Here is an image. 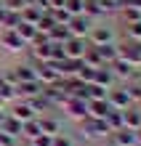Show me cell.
I'll return each mask as SVG.
<instances>
[{
    "label": "cell",
    "mask_w": 141,
    "mask_h": 146,
    "mask_svg": "<svg viewBox=\"0 0 141 146\" xmlns=\"http://www.w3.org/2000/svg\"><path fill=\"white\" fill-rule=\"evenodd\" d=\"M0 130H5L8 135H13V138H19V141H21V122H19V119H13L11 114H8V117L3 119Z\"/></svg>",
    "instance_id": "484cf974"
},
{
    "label": "cell",
    "mask_w": 141,
    "mask_h": 146,
    "mask_svg": "<svg viewBox=\"0 0 141 146\" xmlns=\"http://www.w3.org/2000/svg\"><path fill=\"white\" fill-rule=\"evenodd\" d=\"M133 106H136V109H138V111H141V101H136V104H133Z\"/></svg>",
    "instance_id": "c3c4849f"
},
{
    "label": "cell",
    "mask_w": 141,
    "mask_h": 146,
    "mask_svg": "<svg viewBox=\"0 0 141 146\" xmlns=\"http://www.w3.org/2000/svg\"><path fill=\"white\" fill-rule=\"evenodd\" d=\"M99 146H112V143L109 141H99Z\"/></svg>",
    "instance_id": "7dc6e473"
},
{
    "label": "cell",
    "mask_w": 141,
    "mask_h": 146,
    "mask_svg": "<svg viewBox=\"0 0 141 146\" xmlns=\"http://www.w3.org/2000/svg\"><path fill=\"white\" fill-rule=\"evenodd\" d=\"M53 146H77V141H75V135H69L67 130H61V133L53 135Z\"/></svg>",
    "instance_id": "836d02e7"
},
{
    "label": "cell",
    "mask_w": 141,
    "mask_h": 146,
    "mask_svg": "<svg viewBox=\"0 0 141 146\" xmlns=\"http://www.w3.org/2000/svg\"><path fill=\"white\" fill-rule=\"evenodd\" d=\"M13 74H16V80L19 82H29V80H37V74H35V66L29 61H19L16 66H11Z\"/></svg>",
    "instance_id": "9a60e30c"
},
{
    "label": "cell",
    "mask_w": 141,
    "mask_h": 146,
    "mask_svg": "<svg viewBox=\"0 0 141 146\" xmlns=\"http://www.w3.org/2000/svg\"><path fill=\"white\" fill-rule=\"evenodd\" d=\"M122 122H125V127H130V130H138L141 127V111L136 106H128L122 111Z\"/></svg>",
    "instance_id": "ffe728a7"
},
{
    "label": "cell",
    "mask_w": 141,
    "mask_h": 146,
    "mask_svg": "<svg viewBox=\"0 0 141 146\" xmlns=\"http://www.w3.org/2000/svg\"><path fill=\"white\" fill-rule=\"evenodd\" d=\"M77 130H80V138H85V141H107L109 138V125L104 122V119H99V117H85V119H80L77 122Z\"/></svg>",
    "instance_id": "6da1fadb"
},
{
    "label": "cell",
    "mask_w": 141,
    "mask_h": 146,
    "mask_svg": "<svg viewBox=\"0 0 141 146\" xmlns=\"http://www.w3.org/2000/svg\"><path fill=\"white\" fill-rule=\"evenodd\" d=\"M67 0H48V5H51V11H56V8H64Z\"/></svg>",
    "instance_id": "60d3db41"
},
{
    "label": "cell",
    "mask_w": 141,
    "mask_h": 146,
    "mask_svg": "<svg viewBox=\"0 0 141 146\" xmlns=\"http://www.w3.org/2000/svg\"><path fill=\"white\" fill-rule=\"evenodd\" d=\"M109 69L114 74V80H117V85H125L130 80H141V72L136 69L133 64H128L125 58H114V61L109 64Z\"/></svg>",
    "instance_id": "3957f363"
},
{
    "label": "cell",
    "mask_w": 141,
    "mask_h": 146,
    "mask_svg": "<svg viewBox=\"0 0 141 146\" xmlns=\"http://www.w3.org/2000/svg\"><path fill=\"white\" fill-rule=\"evenodd\" d=\"M0 48H5L8 53H24L27 42L16 35V29H0Z\"/></svg>",
    "instance_id": "8992f818"
},
{
    "label": "cell",
    "mask_w": 141,
    "mask_h": 146,
    "mask_svg": "<svg viewBox=\"0 0 141 146\" xmlns=\"http://www.w3.org/2000/svg\"><path fill=\"white\" fill-rule=\"evenodd\" d=\"M125 5H130V8H138V11H141V0H128Z\"/></svg>",
    "instance_id": "7bdbcfd3"
},
{
    "label": "cell",
    "mask_w": 141,
    "mask_h": 146,
    "mask_svg": "<svg viewBox=\"0 0 141 146\" xmlns=\"http://www.w3.org/2000/svg\"><path fill=\"white\" fill-rule=\"evenodd\" d=\"M91 48V42H88V37H69L64 42V53L67 58H83V53Z\"/></svg>",
    "instance_id": "30bf717a"
},
{
    "label": "cell",
    "mask_w": 141,
    "mask_h": 146,
    "mask_svg": "<svg viewBox=\"0 0 141 146\" xmlns=\"http://www.w3.org/2000/svg\"><path fill=\"white\" fill-rule=\"evenodd\" d=\"M107 88H101V85H96V82H88L85 85V101H104L107 98Z\"/></svg>",
    "instance_id": "d4e9b609"
},
{
    "label": "cell",
    "mask_w": 141,
    "mask_h": 146,
    "mask_svg": "<svg viewBox=\"0 0 141 146\" xmlns=\"http://www.w3.org/2000/svg\"><path fill=\"white\" fill-rule=\"evenodd\" d=\"M27 146H53V135L40 133V135H35L32 141H27Z\"/></svg>",
    "instance_id": "e575fe53"
},
{
    "label": "cell",
    "mask_w": 141,
    "mask_h": 146,
    "mask_svg": "<svg viewBox=\"0 0 141 146\" xmlns=\"http://www.w3.org/2000/svg\"><path fill=\"white\" fill-rule=\"evenodd\" d=\"M40 16H43V11L37 5H24L21 8V21H27V24H37Z\"/></svg>",
    "instance_id": "83f0119b"
},
{
    "label": "cell",
    "mask_w": 141,
    "mask_h": 146,
    "mask_svg": "<svg viewBox=\"0 0 141 146\" xmlns=\"http://www.w3.org/2000/svg\"><path fill=\"white\" fill-rule=\"evenodd\" d=\"M45 37H48V42H53V45H64V42L72 37V35H69V29H67V27H59V24H56V27L51 29Z\"/></svg>",
    "instance_id": "603a6c76"
},
{
    "label": "cell",
    "mask_w": 141,
    "mask_h": 146,
    "mask_svg": "<svg viewBox=\"0 0 141 146\" xmlns=\"http://www.w3.org/2000/svg\"><path fill=\"white\" fill-rule=\"evenodd\" d=\"M93 72L96 69H91V66H85V64H80V72H77V80H80V82H93Z\"/></svg>",
    "instance_id": "74e56055"
},
{
    "label": "cell",
    "mask_w": 141,
    "mask_h": 146,
    "mask_svg": "<svg viewBox=\"0 0 141 146\" xmlns=\"http://www.w3.org/2000/svg\"><path fill=\"white\" fill-rule=\"evenodd\" d=\"M16 35H19L24 42H27V45H32V42L37 40V35H40V32H37V27H35V24H27V21H21L19 27H16Z\"/></svg>",
    "instance_id": "ac0fdd59"
},
{
    "label": "cell",
    "mask_w": 141,
    "mask_h": 146,
    "mask_svg": "<svg viewBox=\"0 0 141 146\" xmlns=\"http://www.w3.org/2000/svg\"><path fill=\"white\" fill-rule=\"evenodd\" d=\"M19 24H21V13L19 11H8L5 19H3V24H0V29H16Z\"/></svg>",
    "instance_id": "1f68e13d"
},
{
    "label": "cell",
    "mask_w": 141,
    "mask_h": 146,
    "mask_svg": "<svg viewBox=\"0 0 141 146\" xmlns=\"http://www.w3.org/2000/svg\"><path fill=\"white\" fill-rule=\"evenodd\" d=\"M40 122H37V117L35 119H27V122H21V141H32L35 135H40Z\"/></svg>",
    "instance_id": "7402d4cb"
},
{
    "label": "cell",
    "mask_w": 141,
    "mask_h": 146,
    "mask_svg": "<svg viewBox=\"0 0 141 146\" xmlns=\"http://www.w3.org/2000/svg\"><path fill=\"white\" fill-rule=\"evenodd\" d=\"M122 88H125V93H128V98L133 101H141V80H130V82H125L122 85Z\"/></svg>",
    "instance_id": "4dcf8cb0"
},
{
    "label": "cell",
    "mask_w": 141,
    "mask_h": 146,
    "mask_svg": "<svg viewBox=\"0 0 141 146\" xmlns=\"http://www.w3.org/2000/svg\"><path fill=\"white\" fill-rule=\"evenodd\" d=\"M99 5L104 11V19H109V16H117L125 8V0H99Z\"/></svg>",
    "instance_id": "44dd1931"
},
{
    "label": "cell",
    "mask_w": 141,
    "mask_h": 146,
    "mask_svg": "<svg viewBox=\"0 0 141 146\" xmlns=\"http://www.w3.org/2000/svg\"><path fill=\"white\" fill-rule=\"evenodd\" d=\"M117 53H120V58H125L128 64H133L136 69H141V42L138 40L120 37L117 40Z\"/></svg>",
    "instance_id": "277c9868"
},
{
    "label": "cell",
    "mask_w": 141,
    "mask_h": 146,
    "mask_svg": "<svg viewBox=\"0 0 141 146\" xmlns=\"http://www.w3.org/2000/svg\"><path fill=\"white\" fill-rule=\"evenodd\" d=\"M64 117H69V119H75V122H80V119H85L88 117V101L85 98H75V96H69L67 101H64Z\"/></svg>",
    "instance_id": "5b68a950"
},
{
    "label": "cell",
    "mask_w": 141,
    "mask_h": 146,
    "mask_svg": "<svg viewBox=\"0 0 141 146\" xmlns=\"http://www.w3.org/2000/svg\"><path fill=\"white\" fill-rule=\"evenodd\" d=\"M35 27H37V32H43V35H48V32L56 27V21H53V16H51V11H48V13H43V16H40V21L35 24Z\"/></svg>",
    "instance_id": "d6a6232c"
},
{
    "label": "cell",
    "mask_w": 141,
    "mask_h": 146,
    "mask_svg": "<svg viewBox=\"0 0 141 146\" xmlns=\"http://www.w3.org/2000/svg\"><path fill=\"white\" fill-rule=\"evenodd\" d=\"M117 40H120V32L109 21L93 24L91 32H88V42H91V45H107V42H117Z\"/></svg>",
    "instance_id": "7a4b0ae2"
},
{
    "label": "cell",
    "mask_w": 141,
    "mask_h": 146,
    "mask_svg": "<svg viewBox=\"0 0 141 146\" xmlns=\"http://www.w3.org/2000/svg\"><path fill=\"white\" fill-rule=\"evenodd\" d=\"M117 19L122 21V24H133V21H141V11L138 8H130V5H125L122 11L117 13Z\"/></svg>",
    "instance_id": "f1b7e54d"
},
{
    "label": "cell",
    "mask_w": 141,
    "mask_h": 146,
    "mask_svg": "<svg viewBox=\"0 0 141 146\" xmlns=\"http://www.w3.org/2000/svg\"><path fill=\"white\" fill-rule=\"evenodd\" d=\"M0 146H21V141L13 138V135H8L5 130H0Z\"/></svg>",
    "instance_id": "f35d334b"
},
{
    "label": "cell",
    "mask_w": 141,
    "mask_h": 146,
    "mask_svg": "<svg viewBox=\"0 0 141 146\" xmlns=\"http://www.w3.org/2000/svg\"><path fill=\"white\" fill-rule=\"evenodd\" d=\"M96 50H99V56H101V61L104 64H112L114 58H120V53H117V42H107V45H93Z\"/></svg>",
    "instance_id": "d6986e66"
},
{
    "label": "cell",
    "mask_w": 141,
    "mask_h": 146,
    "mask_svg": "<svg viewBox=\"0 0 141 146\" xmlns=\"http://www.w3.org/2000/svg\"><path fill=\"white\" fill-rule=\"evenodd\" d=\"M83 13H85L93 24H99V21L104 19V11H101L99 0H83Z\"/></svg>",
    "instance_id": "2e32d148"
},
{
    "label": "cell",
    "mask_w": 141,
    "mask_h": 146,
    "mask_svg": "<svg viewBox=\"0 0 141 146\" xmlns=\"http://www.w3.org/2000/svg\"><path fill=\"white\" fill-rule=\"evenodd\" d=\"M136 143L141 146V127H138V130H136Z\"/></svg>",
    "instance_id": "f6af8a7d"
},
{
    "label": "cell",
    "mask_w": 141,
    "mask_h": 146,
    "mask_svg": "<svg viewBox=\"0 0 141 146\" xmlns=\"http://www.w3.org/2000/svg\"><path fill=\"white\" fill-rule=\"evenodd\" d=\"M93 82L101 85V88H107V90H112L114 85H117V80H114V74H112L109 66H99V69L93 72Z\"/></svg>",
    "instance_id": "5bb4252c"
},
{
    "label": "cell",
    "mask_w": 141,
    "mask_h": 146,
    "mask_svg": "<svg viewBox=\"0 0 141 146\" xmlns=\"http://www.w3.org/2000/svg\"><path fill=\"white\" fill-rule=\"evenodd\" d=\"M80 61H83L85 66H91V69H99V66H107V64L101 61V56H99V50H96L93 45H91V48H88L85 53H83V58H80Z\"/></svg>",
    "instance_id": "cb8c5ba5"
},
{
    "label": "cell",
    "mask_w": 141,
    "mask_h": 146,
    "mask_svg": "<svg viewBox=\"0 0 141 146\" xmlns=\"http://www.w3.org/2000/svg\"><path fill=\"white\" fill-rule=\"evenodd\" d=\"M0 5H5L8 11H19V13H21V8H24V0H0Z\"/></svg>",
    "instance_id": "ab89813d"
},
{
    "label": "cell",
    "mask_w": 141,
    "mask_h": 146,
    "mask_svg": "<svg viewBox=\"0 0 141 146\" xmlns=\"http://www.w3.org/2000/svg\"><path fill=\"white\" fill-rule=\"evenodd\" d=\"M107 101H109V106L117 109V111H125L128 106H133V101L128 98V93H125V88H122V85H114V88L107 93Z\"/></svg>",
    "instance_id": "ba28073f"
},
{
    "label": "cell",
    "mask_w": 141,
    "mask_h": 146,
    "mask_svg": "<svg viewBox=\"0 0 141 146\" xmlns=\"http://www.w3.org/2000/svg\"><path fill=\"white\" fill-rule=\"evenodd\" d=\"M35 3H37V0H24V5H35Z\"/></svg>",
    "instance_id": "bcb514c9"
},
{
    "label": "cell",
    "mask_w": 141,
    "mask_h": 146,
    "mask_svg": "<svg viewBox=\"0 0 141 146\" xmlns=\"http://www.w3.org/2000/svg\"><path fill=\"white\" fill-rule=\"evenodd\" d=\"M104 122L109 125L112 133H117V130H122V127H125V122H122V111H117V109H112L109 114L104 117Z\"/></svg>",
    "instance_id": "4316f807"
},
{
    "label": "cell",
    "mask_w": 141,
    "mask_h": 146,
    "mask_svg": "<svg viewBox=\"0 0 141 146\" xmlns=\"http://www.w3.org/2000/svg\"><path fill=\"white\" fill-rule=\"evenodd\" d=\"M37 122H40V130H43V133H48V135H56V133L64 130V119H61L56 111L40 114V117H37Z\"/></svg>",
    "instance_id": "52a82bcc"
},
{
    "label": "cell",
    "mask_w": 141,
    "mask_h": 146,
    "mask_svg": "<svg viewBox=\"0 0 141 146\" xmlns=\"http://www.w3.org/2000/svg\"><path fill=\"white\" fill-rule=\"evenodd\" d=\"M43 85L40 80H29V82H19L16 85V96H19L21 101H29V98H35V96H40L43 93Z\"/></svg>",
    "instance_id": "8fae6325"
},
{
    "label": "cell",
    "mask_w": 141,
    "mask_h": 146,
    "mask_svg": "<svg viewBox=\"0 0 141 146\" xmlns=\"http://www.w3.org/2000/svg\"><path fill=\"white\" fill-rule=\"evenodd\" d=\"M91 27H93V21L88 19L85 13L72 16V19H69V24H67V29H69V35H72V37H88Z\"/></svg>",
    "instance_id": "9c48e42d"
},
{
    "label": "cell",
    "mask_w": 141,
    "mask_h": 146,
    "mask_svg": "<svg viewBox=\"0 0 141 146\" xmlns=\"http://www.w3.org/2000/svg\"><path fill=\"white\" fill-rule=\"evenodd\" d=\"M107 141L112 146H138L136 143V130H130V127H122V130H117V133H109Z\"/></svg>",
    "instance_id": "4fadbf2b"
},
{
    "label": "cell",
    "mask_w": 141,
    "mask_h": 146,
    "mask_svg": "<svg viewBox=\"0 0 141 146\" xmlns=\"http://www.w3.org/2000/svg\"><path fill=\"white\" fill-rule=\"evenodd\" d=\"M64 11L69 16H80L83 13V0H67V3H64Z\"/></svg>",
    "instance_id": "d590c367"
},
{
    "label": "cell",
    "mask_w": 141,
    "mask_h": 146,
    "mask_svg": "<svg viewBox=\"0 0 141 146\" xmlns=\"http://www.w3.org/2000/svg\"><path fill=\"white\" fill-rule=\"evenodd\" d=\"M5 117H8V106H0V125H3Z\"/></svg>",
    "instance_id": "b9f144b4"
},
{
    "label": "cell",
    "mask_w": 141,
    "mask_h": 146,
    "mask_svg": "<svg viewBox=\"0 0 141 146\" xmlns=\"http://www.w3.org/2000/svg\"><path fill=\"white\" fill-rule=\"evenodd\" d=\"M125 3H128V0H125Z\"/></svg>",
    "instance_id": "681fc988"
},
{
    "label": "cell",
    "mask_w": 141,
    "mask_h": 146,
    "mask_svg": "<svg viewBox=\"0 0 141 146\" xmlns=\"http://www.w3.org/2000/svg\"><path fill=\"white\" fill-rule=\"evenodd\" d=\"M5 13H8V8H5V5H0V24H3V19H5Z\"/></svg>",
    "instance_id": "ee69618b"
},
{
    "label": "cell",
    "mask_w": 141,
    "mask_h": 146,
    "mask_svg": "<svg viewBox=\"0 0 141 146\" xmlns=\"http://www.w3.org/2000/svg\"><path fill=\"white\" fill-rule=\"evenodd\" d=\"M8 114H11L13 119H19V122H27V119H35V117H37V114L32 111V106L27 104V101H21V98H16L13 104H11Z\"/></svg>",
    "instance_id": "7c38bea8"
},
{
    "label": "cell",
    "mask_w": 141,
    "mask_h": 146,
    "mask_svg": "<svg viewBox=\"0 0 141 146\" xmlns=\"http://www.w3.org/2000/svg\"><path fill=\"white\" fill-rule=\"evenodd\" d=\"M112 111V106H109V101L104 98V101H88V117H99V119H104Z\"/></svg>",
    "instance_id": "e0dca14e"
},
{
    "label": "cell",
    "mask_w": 141,
    "mask_h": 146,
    "mask_svg": "<svg viewBox=\"0 0 141 146\" xmlns=\"http://www.w3.org/2000/svg\"><path fill=\"white\" fill-rule=\"evenodd\" d=\"M0 82H3V85H11V88H16V85H19L13 69H3V72H0Z\"/></svg>",
    "instance_id": "8d00e7d4"
},
{
    "label": "cell",
    "mask_w": 141,
    "mask_h": 146,
    "mask_svg": "<svg viewBox=\"0 0 141 146\" xmlns=\"http://www.w3.org/2000/svg\"><path fill=\"white\" fill-rule=\"evenodd\" d=\"M125 40H138L141 42V21H133V24H122V35Z\"/></svg>",
    "instance_id": "f546056e"
}]
</instances>
